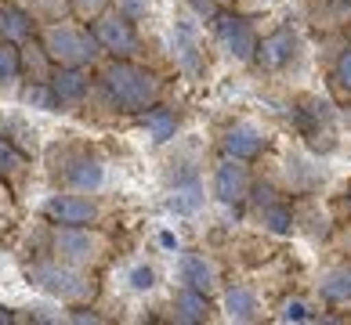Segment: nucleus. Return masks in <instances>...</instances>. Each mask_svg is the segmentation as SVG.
I'll return each instance as SVG.
<instances>
[{
	"mask_svg": "<svg viewBox=\"0 0 351 325\" xmlns=\"http://www.w3.org/2000/svg\"><path fill=\"white\" fill-rule=\"evenodd\" d=\"M145 130L152 134V141H171L174 138V130H178V120L167 109H152L145 116Z\"/></svg>",
	"mask_w": 351,
	"mask_h": 325,
	"instance_id": "21",
	"label": "nucleus"
},
{
	"mask_svg": "<svg viewBox=\"0 0 351 325\" xmlns=\"http://www.w3.org/2000/svg\"><path fill=\"white\" fill-rule=\"evenodd\" d=\"M25 105L29 109H44V112H51L58 105V94H55V87H44V83H33V87H25Z\"/></svg>",
	"mask_w": 351,
	"mask_h": 325,
	"instance_id": "23",
	"label": "nucleus"
},
{
	"mask_svg": "<svg viewBox=\"0 0 351 325\" xmlns=\"http://www.w3.org/2000/svg\"><path fill=\"white\" fill-rule=\"evenodd\" d=\"M22 166V155L8 145V141H0V174H11V170H19Z\"/></svg>",
	"mask_w": 351,
	"mask_h": 325,
	"instance_id": "26",
	"label": "nucleus"
},
{
	"mask_svg": "<svg viewBox=\"0 0 351 325\" xmlns=\"http://www.w3.org/2000/svg\"><path fill=\"white\" fill-rule=\"evenodd\" d=\"M123 4V11L131 18H141V15H149V8H152V0H120Z\"/></svg>",
	"mask_w": 351,
	"mask_h": 325,
	"instance_id": "29",
	"label": "nucleus"
},
{
	"mask_svg": "<svg viewBox=\"0 0 351 325\" xmlns=\"http://www.w3.org/2000/svg\"><path fill=\"white\" fill-rule=\"evenodd\" d=\"M29 278L51 296H58V300H87L95 293V282H87L80 271L62 268V264H33Z\"/></svg>",
	"mask_w": 351,
	"mask_h": 325,
	"instance_id": "3",
	"label": "nucleus"
},
{
	"mask_svg": "<svg viewBox=\"0 0 351 325\" xmlns=\"http://www.w3.org/2000/svg\"><path fill=\"white\" fill-rule=\"evenodd\" d=\"M254 195H257V203H261V206H271V203H276V192H271L268 185H257Z\"/></svg>",
	"mask_w": 351,
	"mask_h": 325,
	"instance_id": "31",
	"label": "nucleus"
},
{
	"mask_svg": "<svg viewBox=\"0 0 351 325\" xmlns=\"http://www.w3.org/2000/svg\"><path fill=\"white\" fill-rule=\"evenodd\" d=\"M297 55V36L290 29H279V33H271L268 40L257 47V62L265 65V69H282L286 62H290Z\"/></svg>",
	"mask_w": 351,
	"mask_h": 325,
	"instance_id": "12",
	"label": "nucleus"
},
{
	"mask_svg": "<svg viewBox=\"0 0 351 325\" xmlns=\"http://www.w3.org/2000/svg\"><path fill=\"white\" fill-rule=\"evenodd\" d=\"M261 148H265V134L254 123H239V127H232L225 134V152L236 155V159H243V163L254 159Z\"/></svg>",
	"mask_w": 351,
	"mask_h": 325,
	"instance_id": "13",
	"label": "nucleus"
},
{
	"mask_svg": "<svg viewBox=\"0 0 351 325\" xmlns=\"http://www.w3.org/2000/svg\"><path fill=\"white\" fill-rule=\"evenodd\" d=\"M225 311L232 322H254L257 318V296L250 285H232L225 293Z\"/></svg>",
	"mask_w": 351,
	"mask_h": 325,
	"instance_id": "15",
	"label": "nucleus"
},
{
	"mask_svg": "<svg viewBox=\"0 0 351 325\" xmlns=\"http://www.w3.org/2000/svg\"><path fill=\"white\" fill-rule=\"evenodd\" d=\"M51 87H55V94H58V101H80V98H87V90H90V83H87V76L84 73H76V69H69V65H62V73L51 80Z\"/></svg>",
	"mask_w": 351,
	"mask_h": 325,
	"instance_id": "16",
	"label": "nucleus"
},
{
	"mask_svg": "<svg viewBox=\"0 0 351 325\" xmlns=\"http://www.w3.org/2000/svg\"><path fill=\"white\" fill-rule=\"evenodd\" d=\"M337 80H341L344 87H351V51H348L341 62H337Z\"/></svg>",
	"mask_w": 351,
	"mask_h": 325,
	"instance_id": "30",
	"label": "nucleus"
},
{
	"mask_svg": "<svg viewBox=\"0 0 351 325\" xmlns=\"http://www.w3.org/2000/svg\"><path fill=\"white\" fill-rule=\"evenodd\" d=\"M73 8H76V15H84V18H95L101 8H106V0H73Z\"/></svg>",
	"mask_w": 351,
	"mask_h": 325,
	"instance_id": "28",
	"label": "nucleus"
},
{
	"mask_svg": "<svg viewBox=\"0 0 351 325\" xmlns=\"http://www.w3.org/2000/svg\"><path fill=\"white\" fill-rule=\"evenodd\" d=\"M29 33H33V18L25 15L22 8H15V4H0V36H4V40L19 44V40H25Z\"/></svg>",
	"mask_w": 351,
	"mask_h": 325,
	"instance_id": "14",
	"label": "nucleus"
},
{
	"mask_svg": "<svg viewBox=\"0 0 351 325\" xmlns=\"http://www.w3.org/2000/svg\"><path fill=\"white\" fill-rule=\"evenodd\" d=\"M127 282H131V289L145 293V289H152V285H156V271L149 264H138V268L127 271Z\"/></svg>",
	"mask_w": 351,
	"mask_h": 325,
	"instance_id": "25",
	"label": "nucleus"
},
{
	"mask_svg": "<svg viewBox=\"0 0 351 325\" xmlns=\"http://www.w3.org/2000/svg\"><path fill=\"white\" fill-rule=\"evenodd\" d=\"M22 69V55L11 40H0V87H8Z\"/></svg>",
	"mask_w": 351,
	"mask_h": 325,
	"instance_id": "22",
	"label": "nucleus"
},
{
	"mask_svg": "<svg viewBox=\"0 0 351 325\" xmlns=\"http://www.w3.org/2000/svg\"><path fill=\"white\" fill-rule=\"evenodd\" d=\"M44 213L55 220V224H87V220H95L98 206L90 199H80V195H51Z\"/></svg>",
	"mask_w": 351,
	"mask_h": 325,
	"instance_id": "8",
	"label": "nucleus"
},
{
	"mask_svg": "<svg viewBox=\"0 0 351 325\" xmlns=\"http://www.w3.org/2000/svg\"><path fill=\"white\" fill-rule=\"evenodd\" d=\"M322 296L330 304H348L351 300V268H333L326 278H322Z\"/></svg>",
	"mask_w": 351,
	"mask_h": 325,
	"instance_id": "19",
	"label": "nucleus"
},
{
	"mask_svg": "<svg viewBox=\"0 0 351 325\" xmlns=\"http://www.w3.org/2000/svg\"><path fill=\"white\" fill-rule=\"evenodd\" d=\"M217 40H221V47H225L232 58H239V62L257 55L254 29H250V22H243L239 15H221L217 18Z\"/></svg>",
	"mask_w": 351,
	"mask_h": 325,
	"instance_id": "7",
	"label": "nucleus"
},
{
	"mask_svg": "<svg viewBox=\"0 0 351 325\" xmlns=\"http://www.w3.org/2000/svg\"><path fill=\"white\" fill-rule=\"evenodd\" d=\"M178 318L185 322V325H199V322H206L210 318V304H206V293H199V289H189L178 296Z\"/></svg>",
	"mask_w": 351,
	"mask_h": 325,
	"instance_id": "17",
	"label": "nucleus"
},
{
	"mask_svg": "<svg viewBox=\"0 0 351 325\" xmlns=\"http://www.w3.org/2000/svg\"><path fill=\"white\" fill-rule=\"evenodd\" d=\"M293 123L301 127V134L315 148H333L337 145V134H333V123H330V105H322V101H304V105H297Z\"/></svg>",
	"mask_w": 351,
	"mask_h": 325,
	"instance_id": "5",
	"label": "nucleus"
},
{
	"mask_svg": "<svg viewBox=\"0 0 351 325\" xmlns=\"http://www.w3.org/2000/svg\"><path fill=\"white\" fill-rule=\"evenodd\" d=\"M178 58H181V69H185L189 76H199L203 69V51H199V29H196V22L192 18H181L178 22Z\"/></svg>",
	"mask_w": 351,
	"mask_h": 325,
	"instance_id": "10",
	"label": "nucleus"
},
{
	"mask_svg": "<svg viewBox=\"0 0 351 325\" xmlns=\"http://www.w3.org/2000/svg\"><path fill=\"white\" fill-rule=\"evenodd\" d=\"M265 224H268V231H276V235H290V228H293V213L286 210V206L271 203V206H265Z\"/></svg>",
	"mask_w": 351,
	"mask_h": 325,
	"instance_id": "24",
	"label": "nucleus"
},
{
	"mask_svg": "<svg viewBox=\"0 0 351 325\" xmlns=\"http://www.w3.org/2000/svg\"><path fill=\"white\" fill-rule=\"evenodd\" d=\"M203 206V185L196 177L192 181H185V188H174L171 192V210H178V213H196Z\"/></svg>",
	"mask_w": 351,
	"mask_h": 325,
	"instance_id": "20",
	"label": "nucleus"
},
{
	"mask_svg": "<svg viewBox=\"0 0 351 325\" xmlns=\"http://www.w3.org/2000/svg\"><path fill=\"white\" fill-rule=\"evenodd\" d=\"M101 80H106V90L112 94V101L123 112H145V109H152L156 94H160V80H156V73L141 69V65H131L123 58L112 62Z\"/></svg>",
	"mask_w": 351,
	"mask_h": 325,
	"instance_id": "1",
	"label": "nucleus"
},
{
	"mask_svg": "<svg viewBox=\"0 0 351 325\" xmlns=\"http://www.w3.org/2000/svg\"><path fill=\"white\" fill-rule=\"evenodd\" d=\"M178 271H181V278H185L192 289H199V293H214L217 289V268L206 257H199V253H181Z\"/></svg>",
	"mask_w": 351,
	"mask_h": 325,
	"instance_id": "11",
	"label": "nucleus"
},
{
	"mask_svg": "<svg viewBox=\"0 0 351 325\" xmlns=\"http://www.w3.org/2000/svg\"><path fill=\"white\" fill-rule=\"evenodd\" d=\"M282 322H308L311 318V311H308V304L304 300H290L282 307V315H279Z\"/></svg>",
	"mask_w": 351,
	"mask_h": 325,
	"instance_id": "27",
	"label": "nucleus"
},
{
	"mask_svg": "<svg viewBox=\"0 0 351 325\" xmlns=\"http://www.w3.org/2000/svg\"><path fill=\"white\" fill-rule=\"evenodd\" d=\"M44 51H47V58H55L58 65L76 69V65H87L98 55V40H95V33L73 29V25H51L44 33Z\"/></svg>",
	"mask_w": 351,
	"mask_h": 325,
	"instance_id": "2",
	"label": "nucleus"
},
{
	"mask_svg": "<svg viewBox=\"0 0 351 325\" xmlns=\"http://www.w3.org/2000/svg\"><path fill=\"white\" fill-rule=\"evenodd\" d=\"M90 33H95V40L101 47H109L112 55H120V58L138 55V33L123 15H112V11L109 15H98L95 25H90Z\"/></svg>",
	"mask_w": 351,
	"mask_h": 325,
	"instance_id": "4",
	"label": "nucleus"
},
{
	"mask_svg": "<svg viewBox=\"0 0 351 325\" xmlns=\"http://www.w3.org/2000/svg\"><path fill=\"white\" fill-rule=\"evenodd\" d=\"M101 177H106V170H101L98 159H76L69 166V174H66V181L73 188H80V192H95L101 185Z\"/></svg>",
	"mask_w": 351,
	"mask_h": 325,
	"instance_id": "18",
	"label": "nucleus"
},
{
	"mask_svg": "<svg viewBox=\"0 0 351 325\" xmlns=\"http://www.w3.org/2000/svg\"><path fill=\"white\" fill-rule=\"evenodd\" d=\"M246 192H250V177H246L243 159H236V155L221 159L217 170H214V195H217L221 203L236 206V203L246 199Z\"/></svg>",
	"mask_w": 351,
	"mask_h": 325,
	"instance_id": "6",
	"label": "nucleus"
},
{
	"mask_svg": "<svg viewBox=\"0 0 351 325\" xmlns=\"http://www.w3.org/2000/svg\"><path fill=\"white\" fill-rule=\"evenodd\" d=\"M55 250L66 260H73V264H80V260L95 257V235L84 231L80 224H62L55 235Z\"/></svg>",
	"mask_w": 351,
	"mask_h": 325,
	"instance_id": "9",
	"label": "nucleus"
}]
</instances>
